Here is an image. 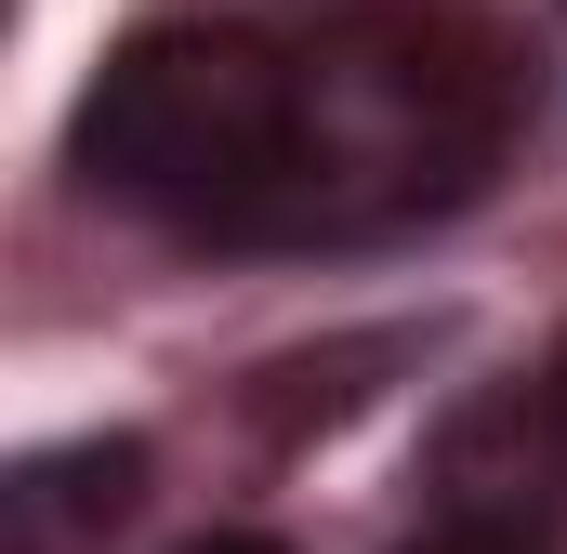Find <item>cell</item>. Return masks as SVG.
<instances>
[{"mask_svg":"<svg viewBox=\"0 0 567 554\" xmlns=\"http://www.w3.org/2000/svg\"><path fill=\"white\" fill-rule=\"evenodd\" d=\"M133 489H145V449L133 435H106V449H53V462H27L13 475V554H66V542H93V529H120L133 515Z\"/></svg>","mask_w":567,"mask_h":554,"instance_id":"3957f363","label":"cell"},{"mask_svg":"<svg viewBox=\"0 0 567 554\" xmlns=\"http://www.w3.org/2000/svg\"><path fill=\"white\" fill-rule=\"evenodd\" d=\"M396 554H555V542L515 529V515H488V502H462V515H435L423 542H396Z\"/></svg>","mask_w":567,"mask_h":554,"instance_id":"277c9868","label":"cell"},{"mask_svg":"<svg viewBox=\"0 0 567 554\" xmlns=\"http://www.w3.org/2000/svg\"><path fill=\"white\" fill-rule=\"evenodd\" d=\"M278 145H290V40H265V27H145L80 93L66 158L120 212L251 238V212L278 185Z\"/></svg>","mask_w":567,"mask_h":554,"instance_id":"7a4b0ae2","label":"cell"},{"mask_svg":"<svg viewBox=\"0 0 567 554\" xmlns=\"http://www.w3.org/2000/svg\"><path fill=\"white\" fill-rule=\"evenodd\" d=\"M185 554H290V542H251V529H225V542H185Z\"/></svg>","mask_w":567,"mask_h":554,"instance_id":"8992f818","label":"cell"},{"mask_svg":"<svg viewBox=\"0 0 567 554\" xmlns=\"http://www.w3.org/2000/svg\"><path fill=\"white\" fill-rule=\"evenodd\" d=\"M528 106H542V80L502 13H475V0L343 13V27L290 40V145L251 238L343 252V238L435 225L528 145Z\"/></svg>","mask_w":567,"mask_h":554,"instance_id":"6da1fadb","label":"cell"},{"mask_svg":"<svg viewBox=\"0 0 567 554\" xmlns=\"http://www.w3.org/2000/svg\"><path fill=\"white\" fill-rule=\"evenodd\" d=\"M542 435L567 449V343H555V370H542Z\"/></svg>","mask_w":567,"mask_h":554,"instance_id":"5b68a950","label":"cell"}]
</instances>
